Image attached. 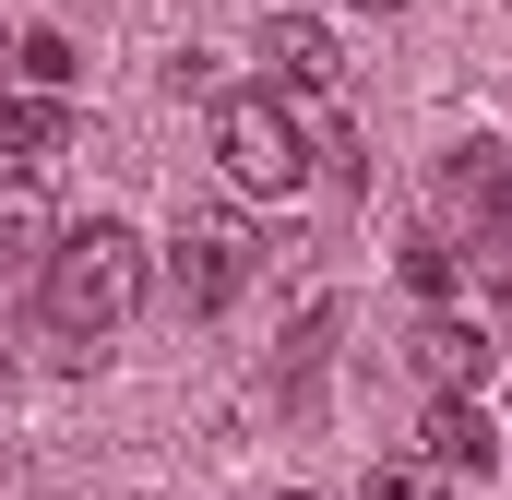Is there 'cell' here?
<instances>
[{
	"mask_svg": "<svg viewBox=\"0 0 512 500\" xmlns=\"http://www.w3.org/2000/svg\"><path fill=\"white\" fill-rule=\"evenodd\" d=\"M143 286H155V250L131 239V227H60V250H48V274H36V298H48V334L84 358L96 334H120L131 310H143Z\"/></svg>",
	"mask_w": 512,
	"mask_h": 500,
	"instance_id": "cell-1",
	"label": "cell"
},
{
	"mask_svg": "<svg viewBox=\"0 0 512 500\" xmlns=\"http://www.w3.org/2000/svg\"><path fill=\"white\" fill-rule=\"evenodd\" d=\"M215 167H227L251 203H274V191L310 179V143H298V120H286L274 96H215Z\"/></svg>",
	"mask_w": 512,
	"mask_h": 500,
	"instance_id": "cell-2",
	"label": "cell"
},
{
	"mask_svg": "<svg viewBox=\"0 0 512 500\" xmlns=\"http://www.w3.org/2000/svg\"><path fill=\"white\" fill-rule=\"evenodd\" d=\"M251 274H262V239L239 215H179V239H167V298L179 310H227Z\"/></svg>",
	"mask_w": 512,
	"mask_h": 500,
	"instance_id": "cell-3",
	"label": "cell"
},
{
	"mask_svg": "<svg viewBox=\"0 0 512 500\" xmlns=\"http://www.w3.org/2000/svg\"><path fill=\"white\" fill-rule=\"evenodd\" d=\"M441 215L477 227V250L512 239V155L501 143H453V155H441Z\"/></svg>",
	"mask_w": 512,
	"mask_h": 500,
	"instance_id": "cell-4",
	"label": "cell"
},
{
	"mask_svg": "<svg viewBox=\"0 0 512 500\" xmlns=\"http://www.w3.org/2000/svg\"><path fill=\"white\" fill-rule=\"evenodd\" d=\"M417 465L453 489V477H489L501 465V429H489V405L477 393H429V417H417Z\"/></svg>",
	"mask_w": 512,
	"mask_h": 500,
	"instance_id": "cell-5",
	"label": "cell"
},
{
	"mask_svg": "<svg viewBox=\"0 0 512 500\" xmlns=\"http://www.w3.org/2000/svg\"><path fill=\"white\" fill-rule=\"evenodd\" d=\"M405 358H417V381H429V393H477L501 346H489V322H465V310H429V322L405 334Z\"/></svg>",
	"mask_w": 512,
	"mask_h": 500,
	"instance_id": "cell-6",
	"label": "cell"
},
{
	"mask_svg": "<svg viewBox=\"0 0 512 500\" xmlns=\"http://www.w3.org/2000/svg\"><path fill=\"white\" fill-rule=\"evenodd\" d=\"M48 250H60V215H48V191L12 167V179H0V274H48Z\"/></svg>",
	"mask_w": 512,
	"mask_h": 500,
	"instance_id": "cell-7",
	"label": "cell"
},
{
	"mask_svg": "<svg viewBox=\"0 0 512 500\" xmlns=\"http://www.w3.org/2000/svg\"><path fill=\"white\" fill-rule=\"evenodd\" d=\"M262 60H274V84H298V96H322V84L346 72V60H334V36H322L310 12H274V24H262Z\"/></svg>",
	"mask_w": 512,
	"mask_h": 500,
	"instance_id": "cell-8",
	"label": "cell"
},
{
	"mask_svg": "<svg viewBox=\"0 0 512 500\" xmlns=\"http://www.w3.org/2000/svg\"><path fill=\"white\" fill-rule=\"evenodd\" d=\"M12 72H24V96H72V84H84V48H72L60 24H24V36H12Z\"/></svg>",
	"mask_w": 512,
	"mask_h": 500,
	"instance_id": "cell-9",
	"label": "cell"
},
{
	"mask_svg": "<svg viewBox=\"0 0 512 500\" xmlns=\"http://www.w3.org/2000/svg\"><path fill=\"white\" fill-rule=\"evenodd\" d=\"M60 143H72L60 96H0V155H60Z\"/></svg>",
	"mask_w": 512,
	"mask_h": 500,
	"instance_id": "cell-10",
	"label": "cell"
},
{
	"mask_svg": "<svg viewBox=\"0 0 512 500\" xmlns=\"http://www.w3.org/2000/svg\"><path fill=\"white\" fill-rule=\"evenodd\" d=\"M405 286H417V298H429V310H441V298H453V286H465V250L441 239V227H429V239H405Z\"/></svg>",
	"mask_w": 512,
	"mask_h": 500,
	"instance_id": "cell-11",
	"label": "cell"
},
{
	"mask_svg": "<svg viewBox=\"0 0 512 500\" xmlns=\"http://www.w3.org/2000/svg\"><path fill=\"white\" fill-rule=\"evenodd\" d=\"M298 143H310V179H334V191H358V131L334 120V108H322V120L298 131Z\"/></svg>",
	"mask_w": 512,
	"mask_h": 500,
	"instance_id": "cell-12",
	"label": "cell"
},
{
	"mask_svg": "<svg viewBox=\"0 0 512 500\" xmlns=\"http://www.w3.org/2000/svg\"><path fill=\"white\" fill-rule=\"evenodd\" d=\"M358 500H441V477L417 465V453H393V465H370V489Z\"/></svg>",
	"mask_w": 512,
	"mask_h": 500,
	"instance_id": "cell-13",
	"label": "cell"
},
{
	"mask_svg": "<svg viewBox=\"0 0 512 500\" xmlns=\"http://www.w3.org/2000/svg\"><path fill=\"white\" fill-rule=\"evenodd\" d=\"M358 12H405V0H358Z\"/></svg>",
	"mask_w": 512,
	"mask_h": 500,
	"instance_id": "cell-14",
	"label": "cell"
},
{
	"mask_svg": "<svg viewBox=\"0 0 512 500\" xmlns=\"http://www.w3.org/2000/svg\"><path fill=\"white\" fill-rule=\"evenodd\" d=\"M286 500H322V489H286Z\"/></svg>",
	"mask_w": 512,
	"mask_h": 500,
	"instance_id": "cell-15",
	"label": "cell"
}]
</instances>
